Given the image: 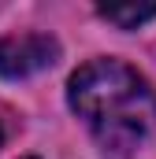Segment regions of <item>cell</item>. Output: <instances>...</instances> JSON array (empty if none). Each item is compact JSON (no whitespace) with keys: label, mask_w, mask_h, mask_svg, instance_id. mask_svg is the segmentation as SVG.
Instances as JSON below:
<instances>
[{"label":"cell","mask_w":156,"mask_h":159,"mask_svg":"<svg viewBox=\"0 0 156 159\" xmlns=\"http://www.w3.org/2000/svg\"><path fill=\"white\" fill-rule=\"evenodd\" d=\"M67 104L108 156H130L156 129V93L123 59H89L67 81Z\"/></svg>","instance_id":"1"},{"label":"cell","mask_w":156,"mask_h":159,"mask_svg":"<svg viewBox=\"0 0 156 159\" xmlns=\"http://www.w3.org/2000/svg\"><path fill=\"white\" fill-rule=\"evenodd\" d=\"M60 59V41L52 34H11L0 41V78L22 81L48 70Z\"/></svg>","instance_id":"2"},{"label":"cell","mask_w":156,"mask_h":159,"mask_svg":"<svg viewBox=\"0 0 156 159\" xmlns=\"http://www.w3.org/2000/svg\"><path fill=\"white\" fill-rule=\"evenodd\" d=\"M97 15L119 30H138L141 22L156 19V4H100Z\"/></svg>","instance_id":"3"},{"label":"cell","mask_w":156,"mask_h":159,"mask_svg":"<svg viewBox=\"0 0 156 159\" xmlns=\"http://www.w3.org/2000/svg\"><path fill=\"white\" fill-rule=\"evenodd\" d=\"M0 144H4V126H0Z\"/></svg>","instance_id":"4"}]
</instances>
